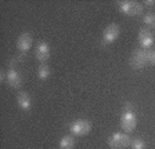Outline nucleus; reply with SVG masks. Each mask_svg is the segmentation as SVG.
<instances>
[{
  "label": "nucleus",
  "mask_w": 155,
  "mask_h": 149,
  "mask_svg": "<svg viewBox=\"0 0 155 149\" xmlns=\"http://www.w3.org/2000/svg\"><path fill=\"white\" fill-rule=\"evenodd\" d=\"M118 8L122 14L129 17H136L143 14V4L139 2H130V0L118 2Z\"/></svg>",
  "instance_id": "f257e3e1"
},
{
  "label": "nucleus",
  "mask_w": 155,
  "mask_h": 149,
  "mask_svg": "<svg viewBox=\"0 0 155 149\" xmlns=\"http://www.w3.org/2000/svg\"><path fill=\"white\" fill-rule=\"evenodd\" d=\"M69 131H71L72 135L75 137H83L91 131V123L86 119H78L74 120L69 126H68Z\"/></svg>",
  "instance_id": "f03ea898"
},
{
  "label": "nucleus",
  "mask_w": 155,
  "mask_h": 149,
  "mask_svg": "<svg viewBox=\"0 0 155 149\" xmlns=\"http://www.w3.org/2000/svg\"><path fill=\"white\" fill-rule=\"evenodd\" d=\"M129 64L133 69H143L145 65H148V54L143 49H137L132 52Z\"/></svg>",
  "instance_id": "7ed1b4c3"
},
{
  "label": "nucleus",
  "mask_w": 155,
  "mask_h": 149,
  "mask_svg": "<svg viewBox=\"0 0 155 149\" xmlns=\"http://www.w3.org/2000/svg\"><path fill=\"white\" fill-rule=\"evenodd\" d=\"M132 139L126 133H114L112 135L108 138V145L111 149H122L129 146Z\"/></svg>",
  "instance_id": "20e7f679"
},
{
  "label": "nucleus",
  "mask_w": 155,
  "mask_h": 149,
  "mask_svg": "<svg viewBox=\"0 0 155 149\" xmlns=\"http://www.w3.org/2000/svg\"><path fill=\"white\" fill-rule=\"evenodd\" d=\"M136 126H137V117H136L134 112H123L120 116V127L126 134L134 131Z\"/></svg>",
  "instance_id": "39448f33"
},
{
  "label": "nucleus",
  "mask_w": 155,
  "mask_h": 149,
  "mask_svg": "<svg viewBox=\"0 0 155 149\" xmlns=\"http://www.w3.org/2000/svg\"><path fill=\"white\" fill-rule=\"evenodd\" d=\"M120 35V29H119V25L116 24H110L107 26L103 32V44L107 46V44H112Z\"/></svg>",
  "instance_id": "423d86ee"
},
{
  "label": "nucleus",
  "mask_w": 155,
  "mask_h": 149,
  "mask_svg": "<svg viewBox=\"0 0 155 149\" xmlns=\"http://www.w3.org/2000/svg\"><path fill=\"white\" fill-rule=\"evenodd\" d=\"M32 44H33V37H32V35L28 32L21 33L19 37L17 39V49L21 52H24V54L32 49Z\"/></svg>",
  "instance_id": "0eeeda50"
},
{
  "label": "nucleus",
  "mask_w": 155,
  "mask_h": 149,
  "mask_svg": "<svg viewBox=\"0 0 155 149\" xmlns=\"http://www.w3.org/2000/svg\"><path fill=\"white\" fill-rule=\"evenodd\" d=\"M35 57L38 61H40L42 64H46L48 58H50V46L46 42H39L35 50Z\"/></svg>",
  "instance_id": "6e6552de"
},
{
  "label": "nucleus",
  "mask_w": 155,
  "mask_h": 149,
  "mask_svg": "<svg viewBox=\"0 0 155 149\" xmlns=\"http://www.w3.org/2000/svg\"><path fill=\"white\" fill-rule=\"evenodd\" d=\"M139 44L143 50H147V49H151L154 46V35L150 32L148 29H141L139 32Z\"/></svg>",
  "instance_id": "1a4fd4ad"
},
{
  "label": "nucleus",
  "mask_w": 155,
  "mask_h": 149,
  "mask_svg": "<svg viewBox=\"0 0 155 149\" xmlns=\"http://www.w3.org/2000/svg\"><path fill=\"white\" fill-rule=\"evenodd\" d=\"M6 73H7L6 81L8 83L10 87H13V88H18L19 86H21V76H19L18 72H17L14 68H10L8 71L6 72Z\"/></svg>",
  "instance_id": "9d476101"
},
{
  "label": "nucleus",
  "mask_w": 155,
  "mask_h": 149,
  "mask_svg": "<svg viewBox=\"0 0 155 149\" xmlns=\"http://www.w3.org/2000/svg\"><path fill=\"white\" fill-rule=\"evenodd\" d=\"M17 104H18L19 109L22 110H29L31 109V106H32V100H31V97H29L28 93H25V91H21L18 95H17Z\"/></svg>",
  "instance_id": "9b49d317"
},
{
  "label": "nucleus",
  "mask_w": 155,
  "mask_h": 149,
  "mask_svg": "<svg viewBox=\"0 0 155 149\" xmlns=\"http://www.w3.org/2000/svg\"><path fill=\"white\" fill-rule=\"evenodd\" d=\"M58 146H60V149H74L75 148V138L72 135H64L60 139Z\"/></svg>",
  "instance_id": "f8f14e48"
},
{
  "label": "nucleus",
  "mask_w": 155,
  "mask_h": 149,
  "mask_svg": "<svg viewBox=\"0 0 155 149\" xmlns=\"http://www.w3.org/2000/svg\"><path fill=\"white\" fill-rule=\"evenodd\" d=\"M50 66L47 64H40V66L38 68V78L40 80H46V79L50 78Z\"/></svg>",
  "instance_id": "ddd939ff"
},
{
  "label": "nucleus",
  "mask_w": 155,
  "mask_h": 149,
  "mask_svg": "<svg viewBox=\"0 0 155 149\" xmlns=\"http://www.w3.org/2000/svg\"><path fill=\"white\" fill-rule=\"evenodd\" d=\"M143 22L147 26H155V14L154 13H145L143 15Z\"/></svg>",
  "instance_id": "4468645a"
},
{
  "label": "nucleus",
  "mask_w": 155,
  "mask_h": 149,
  "mask_svg": "<svg viewBox=\"0 0 155 149\" xmlns=\"http://www.w3.org/2000/svg\"><path fill=\"white\" fill-rule=\"evenodd\" d=\"M130 146H132V149H145V148H147L145 142L143 141L141 138H134V139H132V142H130Z\"/></svg>",
  "instance_id": "2eb2a0df"
},
{
  "label": "nucleus",
  "mask_w": 155,
  "mask_h": 149,
  "mask_svg": "<svg viewBox=\"0 0 155 149\" xmlns=\"http://www.w3.org/2000/svg\"><path fill=\"white\" fill-rule=\"evenodd\" d=\"M147 54H148V64H151V65L155 66V50H152V51H147Z\"/></svg>",
  "instance_id": "dca6fc26"
},
{
  "label": "nucleus",
  "mask_w": 155,
  "mask_h": 149,
  "mask_svg": "<svg viewBox=\"0 0 155 149\" xmlns=\"http://www.w3.org/2000/svg\"><path fill=\"white\" fill-rule=\"evenodd\" d=\"M123 112H134V108H133L132 104L126 102V104L123 105Z\"/></svg>",
  "instance_id": "f3484780"
},
{
  "label": "nucleus",
  "mask_w": 155,
  "mask_h": 149,
  "mask_svg": "<svg viewBox=\"0 0 155 149\" xmlns=\"http://www.w3.org/2000/svg\"><path fill=\"white\" fill-rule=\"evenodd\" d=\"M143 6H145V7H154L155 6V0H144V2H143Z\"/></svg>",
  "instance_id": "a211bd4d"
}]
</instances>
